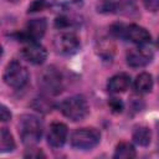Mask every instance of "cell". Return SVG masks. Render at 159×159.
<instances>
[{
  "label": "cell",
  "mask_w": 159,
  "mask_h": 159,
  "mask_svg": "<svg viewBox=\"0 0 159 159\" xmlns=\"http://www.w3.org/2000/svg\"><path fill=\"white\" fill-rule=\"evenodd\" d=\"M42 122L34 114H24L19 119V134L25 145H35L42 137Z\"/></svg>",
  "instance_id": "6da1fadb"
},
{
  "label": "cell",
  "mask_w": 159,
  "mask_h": 159,
  "mask_svg": "<svg viewBox=\"0 0 159 159\" xmlns=\"http://www.w3.org/2000/svg\"><path fill=\"white\" fill-rule=\"evenodd\" d=\"M111 34L116 37L139 45H148L152 40L150 34L144 27L135 24H114L111 26Z\"/></svg>",
  "instance_id": "7a4b0ae2"
},
{
  "label": "cell",
  "mask_w": 159,
  "mask_h": 159,
  "mask_svg": "<svg viewBox=\"0 0 159 159\" xmlns=\"http://www.w3.org/2000/svg\"><path fill=\"white\" fill-rule=\"evenodd\" d=\"M60 111L68 119L77 122V120L84 119L88 116L89 106H88L87 99L83 96L76 94V96H71V97L65 98L60 103Z\"/></svg>",
  "instance_id": "3957f363"
},
{
  "label": "cell",
  "mask_w": 159,
  "mask_h": 159,
  "mask_svg": "<svg viewBox=\"0 0 159 159\" xmlns=\"http://www.w3.org/2000/svg\"><path fill=\"white\" fill-rule=\"evenodd\" d=\"M2 78H4V82L9 87H12L15 89H20V88L26 86L30 76H29V71L25 66H22L19 61L12 60L5 67Z\"/></svg>",
  "instance_id": "277c9868"
},
{
  "label": "cell",
  "mask_w": 159,
  "mask_h": 159,
  "mask_svg": "<svg viewBox=\"0 0 159 159\" xmlns=\"http://www.w3.org/2000/svg\"><path fill=\"white\" fill-rule=\"evenodd\" d=\"M39 86L45 94L56 96L62 91V76L53 66L45 68L39 77Z\"/></svg>",
  "instance_id": "5b68a950"
},
{
  "label": "cell",
  "mask_w": 159,
  "mask_h": 159,
  "mask_svg": "<svg viewBox=\"0 0 159 159\" xmlns=\"http://www.w3.org/2000/svg\"><path fill=\"white\" fill-rule=\"evenodd\" d=\"M101 140V133L92 127L78 128L71 135V145L76 149H92Z\"/></svg>",
  "instance_id": "8992f818"
},
{
  "label": "cell",
  "mask_w": 159,
  "mask_h": 159,
  "mask_svg": "<svg viewBox=\"0 0 159 159\" xmlns=\"http://www.w3.org/2000/svg\"><path fill=\"white\" fill-rule=\"evenodd\" d=\"M53 47L60 55H73L81 47L78 36L72 31H63L55 36Z\"/></svg>",
  "instance_id": "52a82bcc"
},
{
  "label": "cell",
  "mask_w": 159,
  "mask_h": 159,
  "mask_svg": "<svg viewBox=\"0 0 159 159\" xmlns=\"http://www.w3.org/2000/svg\"><path fill=\"white\" fill-rule=\"evenodd\" d=\"M137 0H98L97 11L101 14H130Z\"/></svg>",
  "instance_id": "ba28073f"
},
{
  "label": "cell",
  "mask_w": 159,
  "mask_h": 159,
  "mask_svg": "<svg viewBox=\"0 0 159 159\" xmlns=\"http://www.w3.org/2000/svg\"><path fill=\"white\" fill-rule=\"evenodd\" d=\"M127 63L133 68H140L149 65L153 60V51L147 45H139L127 52Z\"/></svg>",
  "instance_id": "9c48e42d"
},
{
  "label": "cell",
  "mask_w": 159,
  "mask_h": 159,
  "mask_svg": "<svg viewBox=\"0 0 159 159\" xmlns=\"http://www.w3.org/2000/svg\"><path fill=\"white\" fill-rule=\"evenodd\" d=\"M46 29H47V21H46L45 17L31 19L26 24L25 31L21 32L19 35V37L21 39V41H25V42L37 41V40H40L45 35Z\"/></svg>",
  "instance_id": "30bf717a"
},
{
  "label": "cell",
  "mask_w": 159,
  "mask_h": 159,
  "mask_svg": "<svg viewBox=\"0 0 159 159\" xmlns=\"http://www.w3.org/2000/svg\"><path fill=\"white\" fill-rule=\"evenodd\" d=\"M21 56L32 65H42L47 58V51L42 45L37 43V41H30L22 46Z\"/></svg>",
  "instance_id": "8fae6325"
},
{
  "label": "cell",
  "mask_w": 159,
  "mask_h": 159,
  "mask_svg": "<svg viewBox=\"0 0 159 159\" xmlns=\"http://www.w3.org/2000/svg\"><path fill=\"white\" fill-rule=\"evenodd\" d=\"M67 135H68L67 125L61 122H53L50 125L47 133V143L52 148H61L66 143Z\"/></svg>",
  "instance_id": "7c38bea8"
},
{
  "label": "cell",
  "mask_w": 159,
  "mask_h": 159,
  "mask_svg": "<svg viewBox=\"0 0 159 159\" xmlns=\"http://www.w3.org/2000/svg\"><path fill=\"white\" fill-rule=\"evenodd\" d=\"M129 86H130L129 75H127L124 72H120V73H117V75L112 76L108 80L107 89L111 93H119V92H124L125 89H128Z\"/></svg>",
  "instance_id": "4fadbf2b"
},
{
  "label": "cell",
  "mask_w": 159,
  "mask_h": 159,
  "mask_svg": "<svg viewBox=\"0 0 159 159\" xmlns=\"http://www.w3.org/2000/svg\"><path fill=\"white\" fill-rule=\"evenodd\" d=\"M153 88V77L148 72H142L134 81V89L137 93H148Z\"/></svg>",
  "instance_id": "5bb4252c"
},
{
  "label": "cell",
  "mask_w": 159,
  "mask_h": 159,
  "mask_svg": "<svg viewBox=\"0 0 159 159\" xmlns=\"http://www.w3.org/2000/svg\"><path fill=\"white\" fill-rule=\"evenodd\" d=\"M133 140L140 145V147H147L149 145L152 140V132L148 127L145 125H139L133 130Z\"/></svg>",
  "instance_id": "9a60e30c"
},
{
  "label": "cell",
  "mask_w": 159,
  "mask_h": 159,
  "mask_svg": "<svg viewBox=\"0 0 159 159\" xmlns=\"http://www.w3.org/2000/svg\"><path fill=\"white\" fill-rule=\"evenodd\" d=\"M113 157L119 158V159H132V158L137 157V152H135V148L133 147V144H130L128 142H120L117 144Z\"/></svg>",
  "instance_id": "2e32d148"
},
{
  "label": "cell",
  "mask_w": 159,
  "mask_h": 159,
  "mask_svg": "<svg viewBox=\"0 0 159 159\" xmlns=\"http://www.w3.org/2000/svg\"><path fill=\"white\" fill-rule=\"evenodd\" d=\"M15 149V140L11 135V133L7 130V128H1L0 132V152L7 153L12 152Z\"/></svg>",
  "instance_id": "e0dca14e"
},
{
  "label": "cell",
  "mask_w": 159,
  "mask_h": 159,
  "mask_svg": "<svg viewBox=\"0 0 159 159\" xmlns=\"http://www.w3.org/2000/svg\"><path fill=\"white\" fill-rule=\"evenodd\" d=\"M98 53L103 58H111L114 52V46L111 41H107V39H102L101 42H98Z\"/></svg>",
  "instance_id": "ac0fdd59"
},
{
  "label": "cell",
  "mask_w": 159,
  "mask_h": 159,
  "mask_svg": "<svg viewBox=\"0 0 159 159\" xmlns=\"http://www.w3.org/2000/svg\"><path fill=\"white\" fill-rule=\"evenodd\" d=\"M32 107L36 111H39V112L46 113V112H50L51 111L52 103L47 98H35L34 102H32Z\"/></svg>",
  "instance_id": "d6986e66"
},
{
  "label": "cell",
  "mask_w": 159,
  "mask_h": 159,
  "mask_svg": "<svg viewBox=\"0 0 159 159\" xmlns=\"http://www.w3.org/2000/svg\"><path fill=\"white\" fill-rule=\"evenodd\" d=\"M50 4L46 1V0H34L30 6H29V10L27 12H37V11H42L45 10L46 7H48Z\"/></svg>",
  "instance_id": "ffe728a7"
},
{
  "label": "cell",
  "mask_w": 159,
  "mask_h": 159,
  "mask_svg": "<svg viewBox=\"0 0 159 159\" xmlns=\"http://www.w3.org/2000/svg\"><path fill=\"white\" fill-rule=\"evenodd\" d=\"M73 25V20L67 17V16H60L56 19L55 21V26L58 27L60 30H63V29H67V27H71Z\"/></svg>",
  "instance_id": "44dd1931"
},
{
  "label": "cell",
  "mask_w": 159,
  "mask_h": 159,
  "mask_svg": "<svg viewBox=\"0 0 159 159\" xmlns=\"http://www.w3.org/2000/svg\"><path fill=\"white\" fill-rule=\"evenodd\" d=\"M108 106H109V108L112 109L113 113H120L123 111V108H124V104H123L122 99L116 98V97H113V98H111L108 101Z\"/></svg>",
  "instance_id": "7402d4cb"
},
{
  "label": "cell",
  "mask_w": 159,
  "mask_h": 159,
  "mask_svg": "<svg viewBox=\"0 0 159 159\" xmlns=\"http://www.w3.org/2000/svg\"><path fill=\"white\" fill-rule=\"evenodd\" d=\"M144 7L150 11V12H155L159 10V0H142Z\"/></svg>",
  "instance_id": "603a6c76"
},
{
  "label": "cell",
  "mask_w": 159,
  "mask_h": 159,
  "mask_svg": "<svg viewBox=\"0 0 159 159\" xmlns=\"http://www.w3.org/2000/svg\"><path fill=\"white\" fill-rule=\"evenodd\" d=\"M0 118H1L2 122H6V120H9L11 118V112L4 104H1V107H0Z\"/></svg>",
  "instance_id": "cb8c5ba5"
},
{
  "label": "cell",
  "mask_w": 159,
  "mask_h": 159,
  "mask_svg": "<svg viewBox=\"0 0 159 159\" xmlns=\"http://www.w3.org/2000/svg\"><path fill=\"white\" fill-rule=\"evenodd\" d=\"M52 1L61 6H73V5H78L81 2V0H52Z\"/></svg>",
  "instance_id": "d4e9b609"
},
{
  "label": "cell",
  "mask_w": 159,
  "mask_h": 159,
  "mask_svg": "<svg viewBox=\"0 0 159 159\" xmlns=\"http://www.w3.org/2000/svg\"><path fill=\"white\" fill-rule=\"evenodd\" d=\"M34 149H31L30 152H27L25 154V157H30V158H40V157H45V154L41 152V150H36V152H32Z\"/></svg>",
  "instance_id": "484cf974"
},
{
  "label": "cell",
  "mask_w": 159,
  "mask_h": 159,
  "mask_svg": "<svg viewBox=\"0 0 159 159\" xmlns=\"http://www.w3.org/2000/svg\"><path fill=\"white\" fill-rule=\"evenodd\" d=\"M157 47L159 48V39H158V41H157Z\"/></svg>",
  "instance_id": "4316f807"
},
{
  "label": "cell",
  "mask_w": 159,
  "mask_h": 159,
  "mask_svg": "<svg viewBox=\"0 0 159 159\" xmlns=\"http://www.w3.org/2000/svg\"><path fill=\"white\" fill-rule=\"evenodd\" d=\"M158 137H159V125H158Z\"/></svg>",
  "instance_id": "83f0119b"
},
{
  "label": "cell",
  "mask_w": 159,
  "mask_h": 159,
  "mask_svg": "<svg viewBox=\"0 0 159 159\" xmlns=\"http://www.w3.org/2000/svg\"><path fill=\"white\" fill-rule=\"evenodd\" d=\"M9 1H19V0H9Z\"/></svg>",
  "instance_id": "f1b7e54d"
}]
</instances>
